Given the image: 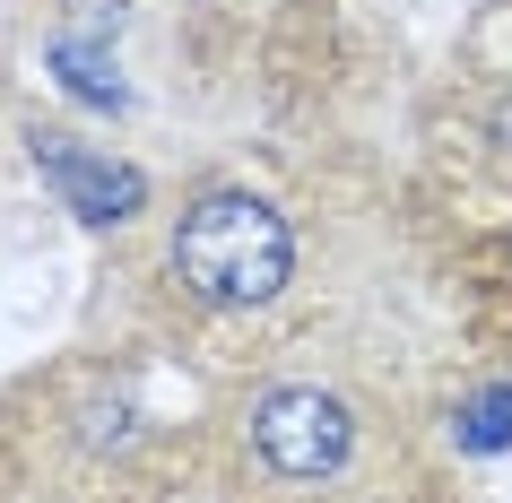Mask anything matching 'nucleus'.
Segmentation results:
<instances>
[{
    "instance_id": "nucleus-3",
    "label": "nucleus",
    "mask_w": 512,
    "mask_h": 503,
    "mask_svg": "<svg viewBox=\"0 0 512 503\" xmlns=\"http://www.w3.org/2000/svg\"><path fill=\"white\" fill-rule=\"evenodd\" d=\"M35 165H44V183L70 200V209L87 217V226H122V217L139 209V174L131 165H113V157H87V148H70L61 131L35 139Z\"/></svg>"
},
{
    "instance_id": "nucleus-2",
    "label": "nucleus",
    "mask_w": 512,
    "mask_h": 503,
    "mask_svg": "<svg viewBox=\"0 0 512 503\" xmlns=\"http://www.w3.org/2000/svg\"><path fill=\"white\" fill-rule=\"evenodd\" d=\"M348 443H356V417H348V399L322 391V382H278V391H261V408H252V451H261L278 477H296V486L330 477L348 460Z\"/></svg>"
},
{
    "instance_id": "nucleus-4",
    "label": "nucleus",
    "mask_w": 512,
    "mask_h": 503,
    "mask_svg": "<svg viewBox=\"0 0 512 503\" xmlns=\"http://www.w3.org/2000/svg\"><path fill=\"white\" fill-rule=\"evenodd\" d=\"M53 61H61V79H70V96H87V105H122V79H105L87 44H61Z\"/></svg>"
},
{
    "instance_id": "nucleus-1",
    "label": "nucleus",
    "mask_w": 512,
    "mask_h": 503,
    "mask_svg": "<svg viewBox=\"0 0 512 503\" xmlns=\"http://www.w3.org/2000/svg\"><path fill=\"white\" fill-rule=\"evenodd\" d=\"M165 261L183 278V295L217 304V313H243V304H270L296 269V235L287 217L261 200V191H200L183 217H174V243Z\"/></svg>"
}]
</instances>
